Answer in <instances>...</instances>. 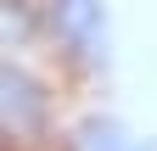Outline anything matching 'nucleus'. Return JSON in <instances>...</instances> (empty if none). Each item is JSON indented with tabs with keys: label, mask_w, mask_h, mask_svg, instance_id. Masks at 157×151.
I'll return each mask as SVG.
<instances>
[{
	"label": "nucleus",
	"mask_w": 157,
	"mask_h": 151,
	"mask_svg": "<svg viewBox=\"0 0 157 151\" xmlns=\"http://www.w3.org/2000/svg\"><path fill=\"white\" fill-rule=\"evenodd\" d=\"M51 118H56L51 90L28 67L0 56V145H39L51 134Z\"/></svg>",
	"instance_id": "obj_1"
},
{
	"label": "nucleus",
	"mask_w": 157,
	"mask_h": 151,
	"mask_svg": "<svg viewBox=\"0 0 157 151\" xmlns=\"http://www.w3.org/2000/svg\"><path fill=\"white\" fill-rule=\"evenodd\" d=\"M51 28L73 56L84 62H101L107 56V28H101V6L95 0H56L51 6Z\"/></svg>",
	"instance_id": "obj_2"
},
{
	"label": "nucleus",
	"mask_w": 157,
	"mask_h": 151,
	"mask_svg": "<svg viewBox=\"0 0 157 151\" xmlns=\"http://www.w3.org/2000/svg\"><path fill=\"white\" fill-rule=\"evenodd\" d=\"M73 151H140V145H135L118 123H101V118H95V123H84L73 134Z\"/></svg>",
	"instance_id": "obj_3"
}]
</instances>
